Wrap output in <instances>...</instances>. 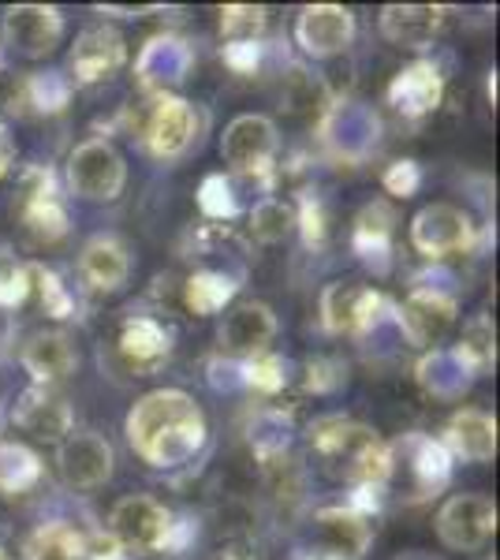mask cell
<instances>
[{
  "mask_svg": "<svg viewBox=\"0 0 500 560\" xmlns=\"http://www.w3.org/2000/svg\"><path fill=\"white\" fill-rule=\"evenodd\" d=\"M127 441L150 467H184L206 445V415L179 388H158L127 415Z\"/></svg>",
  "mask_w": 500,
  "mask_h": 560,
  "instance_id": "cell-1",
  "label": "cell"
},
{
  "mask_svg": "<svg viewBox=\"0 0 500 560\" xmlns=\"http://www.w3.org/2000/svg\"><path fill=\"white\" fill-rule=\"evenodd\" d=\"M172 512L147 493L120 497L108 512V538L124 557H150L168 546Z\"/></svg>",
  "mask_w": 500,
  "mask_h": 560,
  "instance_id": "cell-2",
  "label": "cell"
},
{
  "mask_svg": "<svg viewBox=\"0 0 500 560\" xmlns=\"http://www.w3.org/2000/svg\"><path fill=\"white\" fill-rule=\"evenodd\" d=\"M68 184L86 202H113L127 184V165L108 139H86L68 158Z\"/></svg>",
  "mask_w": 500,
  "mask_h": 560,
  "instance_id": "cell-3",
  "label": "cell"
},
{
  "mask_svg": "<svg viewBox=\"0 0 500 560\" xmlns=\"http://www.w3.org/2000/svg\"><path fill=\"white\" fill-rule=\"evenodd\" d=\"M497 530V504L481 493H460L441 504L438 538L456 553H478Z\"/></svg>",
  "mask_w": 500,
  "mask_h": 560,
  "instance_id": "cell-4",
  "label": "cell"
},
{
  "mask_svg": "<svg viewBox=\"0 0 500 560\" xmlns=\"http://www.w3.org/2000/svg\"><path fill=\"white\" fill-rule=\"evenodd\" d=\"M221 158L232 173L261 176L277 158V124L258 113L235 116L221 135Z\"/></svg>",
  "mask_w": 500,
  "mask_h": 560,
  "instance_id": "cell-5",
  "label": "cell"
},
{
  "mask_svg": "<svg viewBox=\"0 0 500 560\" xmlns=\"http://www.w3.org/2000/svg\"><path fill=\"white\" fill-rule=\"evenodd\" d=\"M411 243L418 255L426 258H449L460 250L475 247V221L449 202H433L426 210H418L411 221Z\"/></svg>",
  "mask_w": 500,
  "mask_h": 560,
  "instance_id": "cell-6",
  "label": "cell"
},
{
  "mask_svg": "<svg viewBox=\"0 0 500 560\" xmlns=\"http://www.w3.org/2000/svg\"><path fill=\"white\" fill-rule=\"evenodd\" d=\"M116 453L113 445L94 430H71L57 448L60 478L71 490H97L113 478Z\"/></svg>",
  "mask_w": 500,
  "mask_h": 560,
  "instance_id": "cell-7",
  "label": "cell"
},
{
  "mask_svg": "<svg viewBox=\"0 0 500 560\" xmlns=\"http://www.w3.org/2000/svg\"><path fill=\"white\" fill-rule=\"evenodd\" d=\"M374 541V523L367 512L340 504V509H322L314 516V549L311 553L325 560H359Z\"/></svg>",
  "mask_w": 500,
  "mask_h": 560,
  "instance_id": "cell-8",
  "label": "cell"
},
{
  "mask_svg": "<svg viewBox=\"0 0 500 560\" xmlns=\"http://www.w3.org/2000/svg\"><path fill=\"white\" fill-rule=\"evenodd\" d=\"M147 150L161 161H176L190 150V142L198 139V113L195 105L184 97L161 94L153 108L147 113V128H142Z\"/></svg>",
  "mask_w": 500,
  "mask_h": 560,
  "instance_id": "cell-9",
  "label": "cell"
},
{
  "mask_svg": "<svg viewBox=\"0 0 500 560\" xmlns=\"http://www.w3.org/2000/svg\"><path fill=\"white\" fill-rule=\"evenodd\" d=\"M4 45L26 60H42L63 38V15L53 4H15L4 12Z\"/></svg>",
  "mask_w": 500,
  "mask_h": 560,
  "instance_id": "cell-10",
  "label": "cell"
},
{
  "mask_svg": "<svg viewBox=\"0 0 500 560\" xmlns=\"http://www.w3.org/2000/svg\"><path fill=\"white\" fill-rule=\"evenodd\" d=\"M295 42L306 57L329 60L348 52L354 42V15L340 4H311L295 20Z\"/></svg>",
  "mask_w": 500,
  "mask_h": 560,
  "instance_id": "cell-11",
  "label": "cell"
},
{
  "mask_svg": "<svg viewBox=\"0 0 500 560\" xmlns=\"http://www.w3.org/2000/svg\"><path fill=\"white\" fill-rule=\"evenodd\" d=\"M124 60H127V45L120 38V31H113V26H90L71 45L68 79L75 86L102 83V79H113L124 68Z\"/></svg>",
  "mask_w": 500,
  "mask_h": 560,
  "instance_id": "cell-12",
  "label": "cell"
},
{
  "mask_svg": "<svg viewBox=\"0 0 500 560\" xmlns=\"http://www.w3.org/2000/svg\"><path fill=\"white\" fill-rule=\"evenodd\" d=\"M452 325H456V300L438 288H415L407 303L399 306V329L418 348L441 345Z\"/></svg>",
  "mask_w": 500,
  "mask_h": 560,
  "instance_id": "cell-13",
  "label": "cell"
},
{
  "mask_svg": "<svg viewBox=\"0 0 500 560\" xmlns=\"http://www.w3.org/2000/svg\"><path fill=\"white\" fill-rule=\"evenodd\" d=\"M272 337H277V314L266 303L235 306V311L224 314L221 329H217L221 351H229L235 359H247V363L258 355H269Z\"/></svg>",
  "mask_w": 500,
  "mask_h": 560,
  "instance_id": "cell-14",
  "label": "cell"
},
{
  "mask_svg": "<svg viewBox=\"0 0 500 560\" xmlns=\"http://www.w3.org/2000/svg\"><path fill=\"white\" fill-rule=\"evenodd\" d=\"M381 295L359 280H336L322 292V325L329 332H359L377 322Z\"/></svg>",
  "mask_w": 500,
  "mask_h": 560,
  "instance_id": "cell-15",
  "label": "cell"
},
{
  "mask_svg": "<svg viewBox=\"0 0 500 560\" xmlns=\"http://www.w3.org/2000/svg\"><path fill=\"white\" fill-rule=\"evenodd\" d=\"M20 217H23V229L31 232L34 240H60L68 236V213H63L57 191H53V179L49 173L34 168L23 179V195H20Z\"/></svg>",
  "mask_w": 500,
  "mask_h": 560,
  "instance_id": "cell-16",
  "label": "cell"
},
{
  "mask_svg": "<svg viewBox=\"0 0 500 560\" xmlns=\"http://www.w3.org/2000/svg\"><path fill=\"white\" fill-rule=\"evenodd\" d=\"M449 8L441 4H388L381 12V34L399 49H430L444 31Z\"/></svg>",
  "mask_w": 500,
  "mask_h": 560,
  "instance_id": "cell-17",
  "label": "cell"
},
{
  "mask_svg": "<svg viewBox=\"0 0 500 560\" xmlns=\"http://www.w3.org/2000/svg\"><path fill=\"white\" fill-rule=\"evenodd\" d=\"M20 363L26 374L34 377V385L53 388L68 374H75L79 351L71 345V337H63L57 329H42V332H34V337H26V345L20 351Z\"/></svg>",
  "mask_w": 500,
  "mask_h": 560,
  "instance_id": "cell-18",
  "label": "cell"
},
{
  "mask_svg": "<svg viewBox=\"0 0 500 560\" xmlns=\"http://www.w3.org/2000/svg\"><path fill=\"white\" fill-rule=\"evenodd\" d=\"M168 332L161 322L147 318V314H139V318H127L120 325V337H116V355H120V363L131 370L135 377H147L153 374L161 363L168 359Z\"/></svg>",
  "mask_w": 500,
  "mask_h": 560,
  "instance_id": "cell-19",
  "label": "cell"
},
{
  "mask_svg": "<svg viewBox=\"0 0 500 560\" xmlns=\"http://www.w3.org/2000/svg\"><path fill=\"white\" fill-rule=\"evenodd\" d=\"M12 419L20 430L34 433V438H42V441H63L71 433V422H75L71 419L68 400L53 393V388H42V385L26 388V393L20 396V404H15Z\"/></svg>",
  "mask_w": 500,
  "mask_h": 560,
  "instance_id": "cell-20",
  "label": "cell"
},
{
  "mask_svg": "<svg viewBox=\"0 0 500 560\" xmlns=\"http://www.w3.org/2000/svg\"><path fill=\"white\" fill-rule=\"evenodd\" d=\"M444 453L467 459V464H486L497 453V419L481 408H463L444 427Z\"/></svg>",
  "mask_w": 500,
  "mask_h": 560,
  "instance_id": "cell-21",
  "label": "cell"
},
{
  "mask_svg": "<svg viewBox=\"0 0 500 560\" xmlns=\"http://www.w3.org/2000/svg\"><path fill=\"white\" fill-rule=\"evenodd\" d=\"M79 277L86 280L90 292H120L127 284V277H131V255H127V247L120 240L113 236H97L90 240L83 247V255H79Z\"/></svg>",
  "mask_w": 500,
  "mask_h": 560,
  "instance_id": "cell-22",
  "label": "cell"
},
{
  "mask_svg": "<svg viewBox=\"0 0 500 560\" xmlns=\"http://www.w3.org/2000/svg\"><path fill=\"white\" fill-rule=\"evenodd\" d=\"M388 102L404 116H426L441 105V75L433 65H411L404 68L388 86Z\"/></svg>",
  "mask_w": 500,
  "mask_h": 560,
  "instance_id": "cell-23",
  "label": "cell"
},
{
  "mask_svg": "<svg viewBox=\"0 0 500 560\" xmlns=\"http://www.w3.org/2000/svg\"><path fill=\"white\" fill-rule=\"evenodd\" d=\"M86 535L71 523H42L26 538V560H83Z\"/></svg>",
  "mask_w": 500,
  "mask_h": 560,
  "instance_id": "cell-24",
  "label": "cell"
},
{
  "mask_svg": "<svg viewBox=\"0 0 500 560\" xmlns=\"http://www.w3.org/2000/svg\"><path fill=\"white\" fill-rule=\"evenodd\" d=\"M71 97V79L60 75V71H38V75H26L12 94V108L15 105H34L38 113H60Z\"/></svg>",
  "mask_w": 500,
  "mask_h": 560,
  "instance_id": "cell-25",
  "label": "cell"
},
{
  "mask_svg": "<svg viewBox=\"0 0 500 560\" xmlns=\"http://www.w3.org/2000/svg\"><path fill=\"white\" fill-rule=\"evenodd\" d=\"M232 295H235V280L229 273H221V269H202V273H195L184 284V300L195 314L224 311V303H229Z\"/></svg>",
  "mask_w": 500,
  "mask_h": 560,
  "instance_id": "cell-26",
  "label": "cell"
},
{
  "mask_svg": "<svg viewBox=\"0 0 500 560\" xmlns=\"http://www.w3.org/2000/svg\"><path fill=\"white\" fill-rule=\"evenodd\" d=\"M393 224L396 217L385 202H370L367 210L354 221V247L362 250V258H377L388 250V240H393Z\"/></svg>",
  "mask_w": 500,
  "mask_h": 560,
  "instance_id": "cell-27",
  "label": "cell"
},
{
  "mask_svg": "<svg viewBox=\"0 0 500 560\" xmlns=\"http://www.w3.org/2000/svg\"><path fill=\"white\" fill-rule=\"evenodd\" d=\"M38 478H42V464L31 448L15 445V441H4V445H0V490L23 493V490H31Z\"/></svg>",
  "mask_w": 500,
  "mask_h": 560,
  "instance_id": "cell-28",
  "label": "cell"
},
{
  "mask_svg": "<svg viewBox=\"0 0 500 560\" xmlns=\"http://www.w3.org/2000/svg\"><path fill=\"white\" fill-rule=\"evenodd\" d=\"M292 224H295V210L288 202H280V198H261L251 210V232L261 243H280L292 232Z\"/></svg>",
  "mask_w": 500,
  "mask_h": 560,
  "instance_id": "cell-29",
  "label": "cell"
},
{
  "mask_svg": "<svg viewBox=\"0 0 500 560\" xmlns=\"http://www.w3.org/2000/svg\"><path fill=\"white\" fill-rule=\"evenodd\" d=\"M221 31L229 42H258V34L266 31V8H251V4L224 8Z\"/></svg>",
  "mask_w": 500,
  "mask_h": 560,
  "instance_id": "cell-30",
  "label": "cell"
},
{
  "mask_svg": "<svg viewBox=\"0 0 500 560\" xmlns=\"http://www.w3.org/2000/svg\"><path fill=\"white\" fill-rule=\"evenodd\" d=\"M26 292H31V269L23 266L15 255H8L4 247H0V306H15L26 300Z\"/></svg>",
  "mask_w": 500,
  "mask_h": 560,
  "instance_id": "cell-31",
  "label": "cell"
},
{
  "mask_svg": "<svg viewBox=\"0 0 500 560\" xmlns=\"http://www.w3.org/2000/svg\"><path fill=\"white\" fill-rule=\"evenodd\" d=\"M31 284L42 292V306H45V314H53V318H68L71 314V295H68V288L60 284V277L57 273H49V269H31Z\"/></svg>",
  "mask_w": 500,
  "mask_h": 560,
  "instance_id": "cell-32",
  "label": "cell"
},
{
  "mask_svg": "<svg viewBox=\"0 0 500 560\" xmlns=\"http://www.w3.org/2000/svg\"><path fill=\"white\" fill-rule=\"evenodd\" d=\"M247 382L254 388H261V393H277V388H284V363H280L277 355H258L247 363Z\"/></svg>",
  "mask_w": 500,
  "mask_h": 560,
  "instance_id": "cell-33",
  "label": "cell"
},
{
  "mask_svg": "<svg viewBox=\"0 0 500 560\" xmlns=\"http://www.w3.org/2000/svg\"><path fill=\"white\" fill-rule=\"evenodd\" d=\"M385 187L393 195H399V198L415 195V187H418V165H415V161H396V165L385 173Z\"/></svg>",
  "mask_w": 500,
  "mask_h": 560,
  "instance_id": "cell-34",
  "label": "cell"
},
{
  "mask_svg": "<svg viewBox=\"0 0 500 560\" xmlns=\"http://www.w3.org/2000/svg\"><path fill=\"white\" fill-rule=\"evenodd\" d=\"M224 60L232 71H254L258 65V42H229L224 45Z\"/></svg>",
  "mask_w": 500,
  "mask_h": 560,
  "instance_id": "cell-35",
  "label": "cell"
},
{
  "mask_svg": "<svg viewBox=\"0 0 500 560\" xmlns=\"http://www.w3.org/2000/svg\"><path fill=\"white\" fill-rule=\"evenodd\" d=\"M340 363H322V359H317V363H311V377H306V385L311 388H317V393H329V388H336L344 382V374H329V370H336Z\"/></svg>",
  "mask_w": 500,
  "mask_h": 560,
  "instance_id": "cell-36",
  "label": "cell"
},
{
  "mask_svg": "<svg viewBox=\"0 0 500 560\" xmlns=\"http://www.w3.org/2000/svg\"><path fill=\"white\" fill-rule=\"evenodd\" d=\"M12 139H8V128L4 124H0V176L8 173V168H12Z\"/></svg>",
  "mask_w": 500,
  "mask_h": 560,
  "instance_id": "cell-37",
  "label": "cell"
},
{
  "mask_svg": "<svg viewBox=\"0 0 500 560\" xmlns=\"http://www.w3.org/2000/svg\"><path fill=\"white\" fill-rule=\"evenodd\" d=\"M396 560H433V557L422 553V549H411V553H404V557H396Z\"/></svg>",
  "mask_w": 500,
  "mask_h": 560,
  "instance_id": "cell-38",
  "label": "cell"
},
{
  "mask_svg": "<svg viewBox=\"0 0 500 560\" xmlns=\"http://www.w3.org/2000/svg\"><path fill=\"white\" fill-rule=\"evenodd\" d=\"M299 560H325V557H317V553H311V549H306V553L299 557Z\"/></svg>",
  "mask_w": 500,
  "mask_h": 560,
  "instance_id": "cell-39",
  "label": "cell"
},
{
  "mask_svg": "<svg viewBox=\"0 0 500 560\" xmlns=\"http://www.w3.org/2000/svg\"><path fill=\"white\" fill-rule=\"evenodd\" d=\"M0 560H8V557H4V553H0Z\"/></svg>",
  "mask_w": 500,
  "mask_h": 560,
  "instance_id": "cell-40",
  "label": "cell"
}]
</instances>
